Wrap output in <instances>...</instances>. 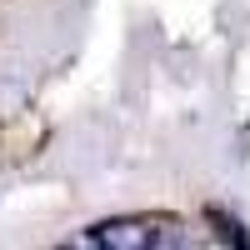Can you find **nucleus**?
<instances>
[{"label":"nucleus","mask_w":250,"mask_h":250,"mask_svg":"<svg viewBox=\"0 0 250 250\" xmlns=\"http://www.w3.org/2000/svg\"><path fill=\"white\" fill-rule=\"evenodd\" d=\"M75 245H90V250H175V245H190V230L180 220H165V215H115V220H100L90 230H80Z\"/></svg>","instance_id":"1"}]
</instances>
